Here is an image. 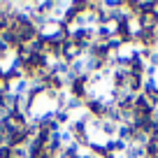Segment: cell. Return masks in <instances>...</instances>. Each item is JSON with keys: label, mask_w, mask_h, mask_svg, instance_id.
Here are the masks:
<instances>
[{"label": "cell", "mask_w": 158, "mask_h": 158, "mask_svg": "<svg viewBox=\"0 0 158 158\" xmlns=\"http://www.w3.org/2000/svg\"><path fill=\"white\" fill-rule=\"evenodd\" d=\"M84 56V51H81V47L74 42V40H68V42H63V58L68 60V63H72V60L81 58Z\"/></svg>", "instance_id": "6da1fadb"}, {"label": "cell", "mask_w": 158, "mask_h": 158, "mask_svg": "<svg viewBox=\"0 0 158 158\" xmlns=\"http://www.w3.org/2000/svg\"><path fill=\"white\" fill-rule=\"evenodd\" d=\"M139 28L142 30H156L158 28V12H144V14L137 16Z\"/></svg>", "instance_id": "7a4b0ae2"}]
</instances>
